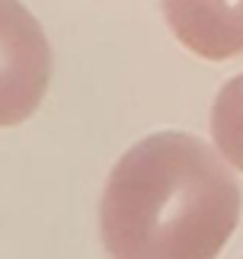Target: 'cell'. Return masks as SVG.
I'll return each instance as SVG.
<instances>
[{"label":"cell","mask_w":243,"mask_h":259,"mask_svg":"<svg viewBox=\"0 0 243 259\" xmlns=\"http://www.w3.org/2000/svg\"><path fill=\"white\" fill-rule=\"evenodd\" d=\"M237 221V179L186 132H157L128 147L99 202V234L112 259H218Z\"/></svg>","instance_id":"obj_1"},{"label":"cell","mask_w":243,"mask_h":259,"mask_svg":"<svg viewBox=\"0 0 243 259\" xmlns=\"http://www.w3.org/2000/svg\"><path fill=\"white\" fill-rule=\"evenodd\" d=\"M52 80V48L38 19L19 4H0V128L38 109Z\"/></svg>","instance_id":"obj_2"},{"label":"cell","mask_w":243,"mask_h":259,"mask_svg":"<svg viewBox=\"0 0 243 259\" xmlns=\"http://www.w3.org/2000/svg\"><path fill=\"white\" fill-rule=\"evenodd\" d=\"M167 23L201 58L243 52V4H167Z\"/></svg>","instance_id":"obj_3"},{"label":"cell","mask_w":243,"mask_h":259,"mask_svg":"<svg viewBox=\"0 0 243 259\" xmlns=\"http://www.w3.org/2000/svg\"><path fill=\"white\" fill-rule=\"evenodd\" d=\"M211 138L227 163L243 170V74L221 87L211 106Z\"/></svg>","instance_id":"obj_4"}]
</instances>
